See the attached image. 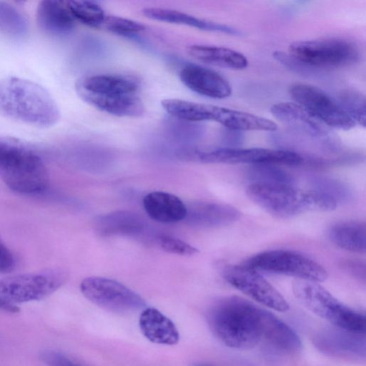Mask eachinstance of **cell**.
<instances>
[{
  "label": "cell",
  "mask_w": 366,
  "mask_h": 366,
  "mask_svg": "<svg viewBox=\"0 0 366 366\" xmlns=\"http://www.w3.org/2000/svg\"><path fill=\"white\" fill-rule=\"evenodd\" d=\"M310 188L320 191L332 198L340 204L347 203L353 197L350 187L345 182L325 177H315L309 181Z\"/></svg>",
  "instance_id": "f546056e"
},
{
  "label": "cell",
  "mask_w": 366,
  "mask_h": 366,
  "mask_svg": "<svg viewBox=\"0 0 366 366\" xmlns=\"http://www.w3.org/2000/svg\"><path fill=\"white\" fill-rule=\"evenodd\" d=\"M249 184H295L294 177L275 164L250 165L247 172Z\"/></svg>",
  "instance_id": "83f0119b"
},
{
  "label": "cell",
  "mask_w": 366,
  "mask_h": 366,
  "mask_svg": "<svg viewBox=\"0 0 366 366\" xmlns=\"http://www.w3.org/2000/svg\"><path fill=\"white\" fill-rule=\"evenodd\" d=\"M222 274L229 285L262 305L279 312L289 310L284 297L257 270L244 264L227 265Z\"/></svg>",
  "instance_id": "7c38bea8"
},
{
  "label": "cell",
  "mask_w": 366,
  "mask_h": 366,
  "mask_svg": "<svg viewBox=\"0 0 366 366\" xmlns=\"http://www.w3.org/2000/svg\"><path fill=\"white\" fill-rule=\"evenodd\" d=\"M80 290L92 303L116 313L134 312L146 305L138 294L123 284L106 277H86L81 281Z\"/></svg>",
  "instance_id": "8fae6325"
},
{
  "label": "cell",
  "mask_w": 366,
  "mask_h": 366,
  "mask_svg": "<svg viewBox=\"0 0 366 366\" xmlns=\"http://www.w3.org/2000/svg\"><path fill=\"white\" fill-rule=\"evenodd\" d=\"M187 51L195 59L216 66L243 69L248 65V60L244 55L226 47L194 44L188 47Z\"/></svg>",
  "instance_id": "cb8c5ba5"
},
{
  "label": "cell",
  "mask_w": 366,
  "mask_h": 366,
  "mask_svg": "<svg viewBox=\"0 0 366 366\" xmlns=\"http://www.w3.org/2000/svg\"><path fill=\"white\" fill-rule=\"evenodd\" d=\"M179 79L190 90L204 97L224 99L232 94V86L226 78L201 65H184L179 71Z\"/></svg>",
  "instance_id": "9a60e30c"
},
{
  "label": "cell",
  "mask_w": 366,
  "mask_h": 366,
  "mask_svg": "<svg viewBox=\"0 0 366 366\" xmlns=\"http://www.w3.org/2000/svg\"><path fill=\"white\" fill-rule=\"evenodd\" d=\"M210 121H214L224 128L238 131L257 130L274 132L277 129L275 122L250 113L219 106L211 105Z\"/></svg>",
  "instance_id": "44dd1931"
},
{
  "label": "cell",
  "mask_w": 366,
  "mask_h": 366,
  "mask_svg": "<svg viewBox=\"0 0 366 366\" xmlns=\"http://www.w3.org/2000/svg\"><path fill=\"white\" fill-rule=\"evenodd\" d=\"M78 95L92 107L117 117H139L144 112V106L137 94L107 95L76 88Z\"/></svg>",
  "instance_id": "e0dca14e"
},
{
  "label": "cell",
  "mask_w": 366,
  "mask_h": 366,
  "mask_svg": "<svg viewBox=\"0 0 366 366\" xmlns=\"http://www.w3.org/2000/svg\"><path fill=\"white\" fill-rule=\"evenodd\" d=\"M158 242L160 247L168 253L191 256L198 252L197 248L175 237L162 236Z\"/></svg>",
  "instance_id": "d6a6232c"
},
{
  "label": "cell",
  "mask_w": 366,
  "mask_h": 366,
  "mask_svg": "<svg viewBox=\"0 0 366 366\" xmlns=\"http://www.w3.org/2000/svg\"><path fill=\"white\" fill-rule=\"evenodd\" d=\"M0 310L4 311H6L11 313H16L19 311V308L16 306V305L10 303L7 301H5L2 298L0 297Z\"/></svg>",
  "instance_id": "74e56055"
},
{
  "label": "cell",
  "mask_w": 366,
  "mask_h": 366,
  "mask_svg": "<svg viewBox=\"0 0 366 366\" xmlns=\"http://www.w3.org/2000/svg\"><path fill=\"white\" fill-rule=\"evenodd\" d=\"M194 366H210V365H206V364H196Z\"/></svg>",
  "instance_id": "f35d334b"
},
{
  "label": "cell",
  "mask_w": 366,
  "mask_h": 366,
  "mask_svg": "<svg viewBox=\"0 0 366 366\" xmlns=\"http://www.w3.org/2000/svg\"><path fill=\"white\" fill-rule=\"evenodd\" d=\"M142 13L144 16L156 21L187 25L202 30L221 32L233 36L242 35V31L237 28L200 19L174 9L149 7L142 9Z\"/></svg>",
  "instance_id": "603a6c76"
},
{
  "label": "cell",
  "mask_w": 366,
  "mask_h": 366,
  "mask_svg": "<svg viewBox=\"0 0 366 366\" xmlns=\"http://www.w3.org/2000/svg\"><path fill=\"white\" fill-rule=\"evenodd\" d=\"M101 27L122 36H131L144 30L145 26L136 21L117 16H107Z\"/></svg>",
  "instance_id": "1f68e13d"
},
{
  "label": "cell",
  "mask_w": 366,
  "mask_h": 366,
  "mask_svg": "<svg viewBox=\"0 0 366 366\" xmlns=\"http://www.w3.org/2000/svg\"><path fill=\"white\" fill-rule=\"evenodd\" d=\"M222 139L224 147L237 148L244 142V136L241 131L225 128Z\"/></svg>",
  "instance_id": "e575fe53"
},
{
  "label": "cell",
  "mask_w": 366,
  "mask_h": 366,
  "mask_svg": "<svg viewBox=\"0 0 366 366\" xmlns=\"http://www.w3.org/2000/svg\"><path fill=\"white\" fill-rule=\"evenodd\" d=\"M243 264L255 270L315 282H323L328 276L326 269L313 259L288 249L264 251L251 257Z\"/></svg>",
  "instance_id": "ba28073f"
},
{
  "label": "cell",
  "mask_w": 366,
  "mask_h": 366,
  "mask_svg": "<svg viewBox=\"0 0 366 366\" xmlns=\"http://www.w3.org/2000/svg\"><path fill=\"white\" fill-rule=\"evenodd\" d=\"M345 269L352 275L365 279V264L359 261H348L345 264Z\"/></svg>",
  "instance_id": "8d00e7d4"
},
{
  "label": "cell",
  "mask_w": 366,
  "mask_h": 366,
  "mask_svg": "<svg viewBox=\"0 0 366 366\" xmlns=\"http://www.w3.org/2000/svg\"><path fill=\"white\" fill-rule=\"evenodd\" d=\"M292 290L303 306L335 327L365 334V314L340 302L318 282L296 280Z\"/></svg>",
  "instance_id": "277c9868"
},
{
  "label": "cell",
  "mask_w": 366,
  "mask_h": 366,
  "mask_svg": "<svg viewBox=\"0 0 366 366\" xmlns=\"http://www.w3.org/2000/svg\"><path fill=\"white\" fill-rule=\"evenodd\" d=\"M0 178L12 191L22 194L44 192L49 177L41 156L13 138L0 137Z\"/></svg>",
  "instance_id": "3957f363"
},
{
  "label": "cell",
  "mask_w": 366,
  "mask_h": 366,
  "mask_svg": "<svg viewBox=\"0 0 366 366\" xmlns=\"http://www.w3.org/2000/svg\"><path fill=\"white\" fill-rule=\"evenodd\" d=\"M15 260L13 254L0 239V273L13 269Z\"/></svg>",
  "instance_id": "d590c367"
},
{
  "label": "cell",
  "mask_w": 366,
  "mask_h": 366,
  "mask_svg": "<svg viewBox=\"0 0 366 366\" xmlns=\"http://www.w3.org/2000/svg\"><path fill=\"white\" fill-rule=\"evenodd\" d=\"M247 194L268 213L282 218L313 211L310 192L296 184H248Z\"/></svg>",
  "instance_id": "52a82bcc"
},
{
  "label": "cell",
  "mask_w": 366,
  "mask_h": 366,
  "mask_svg": "<svg viewBox=\"0 0 366 366\" xmlns=\"http://www.w3.org/2000/svg\"><path fill=\"white\" fill-rule=\"evenodd\" d=\"M295 103L327 127L349 130L356 124L338 102L321 89L303 83H295L289 88Z\"/></svg>",
  "instance_id": "30bf717a"
},
{
  "label": "cell",
  "mask_w": 366,
  "mask_h": 366,
  "mask_svg": "<svg viewBox=\"0 0 366 366\" xmlns=\"http://www.w3.org/2000/svg\"><path fill=\"white\" fill-rule=\"evenodd\" d=\"M65 3L75 20L91 27L102 26L106 15L97 3L89 1H67Z\"/></svg>",
  "instance_id": "f1b7e54d"
},
{
  "label": "cell",
  "mask_w": 366,
  "mask_h": 366,
  "mask_svg": "<svg viewBox=\"0 0 366 366\" xmlns=\"http://www.w3.org/2000/svg\"><path fill=\"white\" fill-rule=\"evenodd\" d=\"M161 104L169 114L179 120L194 122L210 119V104L179 99H166Z\"/></svg>",
  "instance_id": "484cf974"
},
{
  "label": "cell",
  "mask_w": 366,
  "mask_h": 366,
  "mask_svg": "<svg viewBox=\"0 0 366 366\" xmlns=\"http://www.w3.org/2000/svg\"><path fill=\"white\" fill-rule=\"evenodd\" d=\"M40 358L47 366H81L62 353L51 350L41 352Z\"/></svg>",
  "instance_id": "836d02e7"
},
{
  "label": "cell",
  "mask_w": 366,
  "mask_h": 366,
  "mask_svg": "<svg viewBox=\"0 0 366 366\" xmlns=\"http://www.w3.org/2000/svg\"><path fill=\"white\" fill-rule=\"evenodd\" d=\"M338 103L355 124L365 127L366 101L360 92L347 89L341 92Z\"/></svg>",
  "instance_id": "4dcf8cb0"
},
{
  "label": "cell",
  "mask_w": 366,
  "mask_h": 366,
  "mask_svg": "<svg viewBox=\"0 0 366 366\" xmlns=\"http://www.w3.org/2000/svg\"><path fill=\"white\" fill-rule=\"evenodd\" d=\"M315 345L323 353L343 358H365V334L339 327L324 329L313 337Z\"/></svg>",
  "instance_id": "4fadbf2b"
},
{
  "label": "cell",
  "mask_w": 366,
  "mask_h": 366,
  "mask_svg": "<svg viewBox=\"0 0 366 366\" xmlns=\"http://www.w3.org/2000/svg\"><path fill=\"white\" fill-rule=\"evenodd\" d=\"M143 335L159 345H174L179 340V334L174 322L157 309H144L139 319Z\"/></svg>",
  "instance_id": "ffe728a7"
},
{
  "label": "cell",
  "mask_w": 366,
  "mask_h": 366,
  "mask_svg": "<svg viewBox=\"0 0 366 366\" xmlns=\"http://www.w3.org/2000/svg\"><path fill=\"white\" fill-rule=\"evenodd\" d=\"M0 114L43 128L54 125L60 117L56 101L44 87L16 76L0 79Z\"/></svg>",
  "instance_id": "7a4b0ae2"
},
{
  "label": "cell",
  "mask_w": 366,
  "mask_h": 366,
  "mask_svg": "<svg viewBox=\"0 0 366 366\" xmlns=\"http://www.w3.org/2000/svg\"><path fill=\"white\" fill-rule=\"evenodd\" d=\"M270 349L285 354H295L302 349L297 333L271 312L264 310L262 340Z\"/></svg>",
  "instance_id": "2e32d148"
},
{
  "label": "cell",
  "mask_w": 366,
  "mask_h": 366,
  "mask_svg": "<svg viewBox=\"0 0 366 366\" xmlns=\"http://www.w3.org/2000/svg\"><path fill=\"white\" fill-rule=\"evenodd\" d=\"M143 205L152 219L162 223H174L184 219L187 209L177 196L164 192H152L143 199Z\"/></svg>",
  "instance_id": "7402d4cb"
},
{
  "label": "cell",
  "mask_w": 366,
  "mask_h": 366,
  "mask_svg": "<svg viewBox=\"0 0 366 366\" xmlns=\"http://www.w3.org/2000/svg\"><path fill=\"white\" fill-rule=\"evenodd\" d=\"M330 241L338 247L357 253L366 251L365 224L359 221H342L334 224L328 231Z\"/></svg>",
  "instance_id": "d4e9b609"
},
{
  "label": "cell",
  "mask_w": 366,
  "mask_h": 366,
  "mask_svg": "<svg viewBox=\"0 0 366 366\" xmlns=\"http://www.w3.org/2000/svg\"><path fill=\"white\" fill-rule=\"evenodd\" d=\"M0 31L15 39H22L28 33V22L23 14L4 1H0Z\"/></svg>",
  "instance_id": "4316f807"
},
{
  "label": "cell",
  "mask_w": 366,
  "mask_h": 366,
  "mask_svg": "<svg viewBox=\"0 0 366 366\" xmlns=\"http://www.w3.org/2000/svg\"><path fill=\"white\" fill-rule=\"evenodd\" d=\"M270 111L277 119L292 130L326 144L330 128L297 103L279 102L273 104Z\"/></svg>",
  "instance_id": "5bb4252c"
},
{
  "label": "cell",
  "mask_w": 366,
  "mask_h": 366,
  "mask_svg": "<svg viewBox=\"0 0 366 366\" xmlns=\"http://www.w3.org/2000/svg\"><path fill=\"white\" fill-rule=\"evenodd\" d=\"M189 159L204 163L298 165L304 161L297 153L282 149L228 148L192 149L185 154Z\"/></svg>",
  "instance_id": "9c48e42d"
},
{
  "label": "cell",
  "mask_w": 366,
  "mask_h": 366,
  "mask_svg": "<svg viewBox=\"0 0 366 366\" xmlns=\"http://www.w3.org/2000/svg\"><path fill=\"white\" fill-rule=\"evenodd\" d=\"M139 81L125 74H97L82 77L76 83V88L90 92L107 95L137 94Z\"/></svg>",
  "instance_id": "d6986e66"
},
{
  "label": "cell",
  "mask_w": 366,
  "mask_h": 366,
  "mask_svg": "<svg viewBox=\"0 0 366 366\" xmlns=\"http://www.w3.org/2000/svg\"><path fill=\"white\" fill-rule=\"evenodd\" d=\"M264 310L244 298L227 297L212 307L207 322L214 336L226 346L250 349L261 342Z\"/></svg>",
  "instance_id": "6da1fadb"
},
{
  "label": "cell",
  "mask_w": 366,
  "mask_h": 366,
  "mask_svg": "<svg viewBox=\"0 0 366 366\" xmlns=\"http://www.w3.org/2000/svg\"><path fill=\"white\" fill-rule=\"evenodd\" d=\"M61 268L16 274L0 279V297L10 303L40 300L51 295L67 280Z\"/></svg>",
  "instance_id": "8992f818"
},
{
  "label": "cell",
  "mask_w": 366,
  "mask_h": 366,
  "mask_svg": "<svg viewBox=\"0 0 366 366\" xmlns=\"http://www.w3.org/2000/svg\"><path fill=\"white\" fill-rule=\"evenodd\" d=\"M36 19L38 26L44 33L52 36L69 34L75 26L76 20L65 1H41L36 8Z\"/></svg>",
  "instance_id": "ac0fdd59"
},
{
  "label": "cell",
  "mask_w": 366,
  "mask_h": 366,
  "mask_svg": "<svg viewBox=\"0 0 366 366\" xmlns=\"http://www.w3.org/2000/svg\"><path fill=\"white\" fill-rule=\"evenodd\" d=\"M288 54L309 70L347 66L357 61L360 55L353 41L338 37L295 41L290 45Z\"/></svg>",
  "instance_id": "5b68a950"
}]
</instances>
